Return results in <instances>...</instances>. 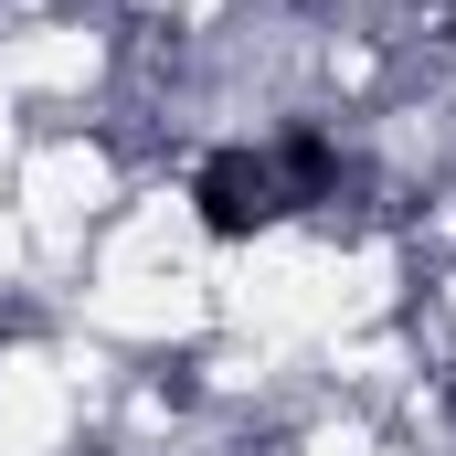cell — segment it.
<instances>
[{"label":"cell","instance_id":"6da1fadb","mask_svg":"<svg viewBox=\"0 0 456 456\" xmlns=\"http://www.w3.org/2000/svg\"><path fill=\"white\" fill-rule=\"evenodd\" d=\"M340 191V138L330 127H276V138H233L191 159V224L213 244H255V233L297 224Z\"/></svg>","mask_w":456,"mask_h":456}]
</instances>
